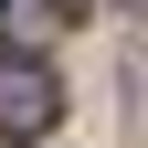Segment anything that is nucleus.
Wrapping results in <instances>:
<instances>
[{
  "mask_svg": "<svg viewBox=\"0 0 148 148\" xmlns=\"http://www.w3.org/2000/svg\"><path fill=\"white\" fill-rule=\"evenodd\" d=\"M53 116H64V85H53L42 64H11V53H0V138H42Z\"/></svg>",
  "mask_w": 148,
  "mask_h": 148,
  "instance_id": "f257e3e1",
  "label": "nucleus"
},
{
  "mask_svg": "<svg viewBox=\"0 0 148 148\" xmlns=\"http://www.w3.org/2000/svg\"><path fill=\"white\" fill-rule=\"evenodd\" d=\"M53 32H64V0H0V42H53Z\"/></svg>",
  "mask_w": 148,
  "mask_h": 148,
  "instance_id": "f03ea898",
  "label": "nucleus"
}]
</instances>
